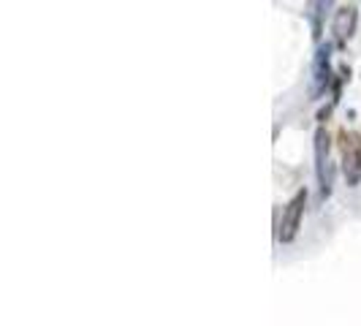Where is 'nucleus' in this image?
<instances>
[{
  "label": "nucleus",
  "mask_w": 361,
  "mask_h": 326,
  "mask_svg": "<svg viewBox=\"0 0 361 326\" xmlns=\"http://www.w3.org/2000/svg\"><path fill=\"white\" fill-rule=\"evenodd\" d=\"M305 207H307V191H296L290 201L283 207V215H280V223H277V242L280 245H290L299 229H302V217H305Z\"/></svg>",
  "instance_id": "nucleus-1"
},
{
  "label": "nucleus",
  "mask_w": 361,
  "mask_h": 326,
  "mask_svg": "<svg viewBox=\"0 0 361 326\" xmlns=\"http://www.w3.org/2000/svg\"><path fill=\"white\" fill-rule=\"evenodd\" d=\"M331 139L326 133V128L321 126L315 131V177H318V185H321V196H329L331 193Z\"/></svg>",
  "instance_id": "nucleus-2"
},
{
  "label": "nucleus",
  "mask_w": 361,
  "mask_h": 326,
  "mask_svg": "<svg viewBox=\"0 0 361 326\" xmlns=\"http://www.w3.org/2000/svg\"><path fill=\"white\" fill-rule=\"evenodd\" d=\"M343 169L350 188L361 182V133H343Z\"/></svg>",
  "instance_id": "nucleus-3"
},
{
  "label": "nucleus",
  "mask_w": 361,
  "mask_h": 326,
  "mask_svg": "<svg viewBox=\"0 0 361 326\" xmlns=\"http://www.w3.org/2000/svg\"><path fill=\"white\" fill-rule=\"evenodd\" d=\"M331 44H324L318 47L315 52V60H312V85H310V92L315 98H321L329 87H331Z\"/></svg>",
  "instance_id": "nucleus-4"
},
{
  "label": "nucleus",
  "mask_w": 361,
  "mask_h": 326,
  "mask_svg": "<svg viewBox=\"0 0 361 326\" xmlns=\"http://www.w3.org/2000/svg\"><path fill=\"white\" fill-rule=\"evenodd\" d=\"M356 25H359V6L348 3V6H340L334 11V19H331V33H334V44L337 47H345L353 33H356Z\"/></svg>",
  "instance_id": "nucleus-5"
},
{
  "label": "nucleus",
  "mask_w": 361,
  "mask_h": 326,
  "mask_svg": "<svg viewBox=\"0 0 361 326\" xmlns=\"http://www.w3.org/2000/svg\"><path fill=\"white\" fill-rule=\"evenodd\" d=\"M321 8H326V3H310V19H312V33L315 38H321Z\"/></svg>",
  "instance_id": "nucleus-6"
}]
</instances>
